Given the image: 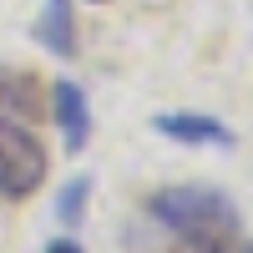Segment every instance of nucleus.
<instances>
[{"instance_id":"f257e3e1","label":"nucleus","mask_w":253,"mask_h":253,"mask_svg":"<svg viewBox=\"0 0 253 253\" xmlns=\"http://www.w3.org/2000/svg\"><path fill=\"white\" fill-rule=\"evenodd\" d=\"M147 218L162 233H172V243L187 253H238V238H243L238 203L223 187H203V182L157 187L147 198Z\"/></svg>"},{"instance_id":"f03ea898","label":"nucleus","mask_w":253,"mask_h":253,"mask_svg":"<svg viewBox=\"0 0 253 253\" xmlns=\"http://www.w3.org/2000/svg\"><path fill=\"white\" fill-rule=\"evenodd\" d=\"M46 177H51V157H46V147H41V137L26 122L0 112V198L26 203L31 193H41Z\"/></svg>"},{"instance_id":"7ed1b4c3","label":"nucleus","mask_w":253,"mask_h":253,"mask_svg":"<svg viewBox=\"0 0 253 253\" xmlns=\"http://www.w3.org/2000/svg\"><path fill=\"white\" fill-rule=\"evenodd\" d=\"M152 132L177 142V147H218V152H228L238 142L233 126L208 117V112H162V117H152Z\"/></svg>"},{"instance_id":"20e7f679","label":"nucleus","mask_w":253,"mask_h":253,"mask_svg":"<svg viewBox=\"0 0 253 253\" xmlns=\"http://www.w3.org/2000/svg\"><path fill=\"white\" fill-rule=\"evenodd\" d=\"M51 117L61 126V142H66V152H81V147L91 142V101L86 91L76 86V81H56L51 86Z\"/></svg>"},{"instance_id":"39448f33","label":"nucleus","mask_w":253,"mask_h":253,"mask_svg":"<svg viewBox=\"0 0 253 253\" xmlns=\"http://www.w3.org/2000/svg\"><path fill=\"white\" fill-rule=\"evenodd\" d=\"M36 41L61 61L76 56V10H71V0H46V20L36 26Z\"/></svg>"},{"instance_id":"423d86ee","label":"nucleus","mask_w":253,"mask_h":253,"mask_svg":"<svg viewBox=\"0 0 253 253\" xmlns=\"http://www.w3.org/2000/svg\"><path fill=\"white\" fill-rule=\"evenodd\" d=\"M0 107H10V112H31V107H36V76H31V71H10V66H0Z\"/></svg>"},{"instance_id":"0eeeda50","label":"nucleus","mask_w":253,"mask_h":253,"mask_svg":"<svg viewBox=\"0 0 253 253\" xmlns=\"http://www.w3.org/2000/svg\"><path fill=\"white\" fill-rule=\"evenodd\" d=\"M86 203H91V177L81 172V177H71L66 187H61V198H56V218L76 228L81 218H86Z\"/></svg>"},{"instance_id":"6e6552de","label":"nucleus","mask_w":253,"mask_h":253,"mask_svg":"<svg viewBox=\"0 0 253 253\" xmlns=\"http://www.w3.org/2000/svg\"><path fill=\"white\" fill-rule=\"evenodd\" d=\"M46 253H86V248H81L76 238H51V243H46Z\"/></svg>"},{"instance_id":"1a4fd4ad","label":"nucleus","mask_w":253,"mask_h":253,"mask_svg":"<svg viewBox=\"0 0 253 253\" xmlns=\"http://www.w3.org/2000/svg\"><path fill=\"white\" fill-rule=\"evenodd\" d=\"M238 253H253V243H248V248H238Z\"/></svg>"}]
</instances>
